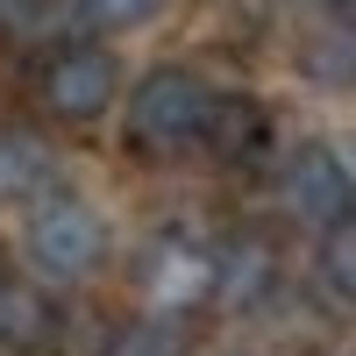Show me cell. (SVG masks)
I'll list each match as a JSON object with an SVG mask.
<instances>
[{
  "label": "cell",
  "mask_w": 356,
  "mask_h": 356,
  "mask_svg": "<svg viewBox=\"0 0 356 356\" xmlns=\"http://www.w3.org/2000/svg\"><path fill=\"white\" fill-rule=\"evenodd\" d=\"M207 114H214V86H207L193 65H157V72H143L129 86L122 136L143 157H186V150H200Z\"/></svg>",
  "instance_id": "cell-1"
},
{
  "label": "cell",
  "mask_w": 356,
  "mask_h": 356,
  "mask_svg": "<svg viewBox=\"0 0 356 356\" xmlns=\"http://www.w3.org/2000/svg\"><path fill=\"white\" fill-rule=\"evenodd\" d=\"M22 250L43 278L57 285H79L107 264V221L93 214V200L79 193H43L29 207V228H22Z\"/></svg>",
  "instance_id": "cell-2"
},
{
  "label": "cell",
  "mask_w": 356,
  "mask_h": 356,
  "mask_svg": "<svg viewBox=\"0 0 356 356\" xmlns=\"http://www.w3.org/2000/svg\"><path fill=\"white\" fill-rule=\"evenodd\" d=\"M36 100L50 122L65 129H86L100 122V114H114V100H122V65H114L107 43H57L43 65H36Z\"/></svg>",
  "instance_id": "cell-3"
},
{
  "label": "cell",
  "mask_w": 356,
  "mask_h": 356,
  "mask_svg": "<svg viewBox=\"0 0 356 356\" xmlns=\"http://www.w3.org/2000/svg\"><path fill=\"white\" fill-rule=\"evenodd\" d=\"M278 193L292 207V221H307V228H342L349 221V207H356V178L342 164V150H328V143H300V150L285 157V178H278Z\"/></svg>",
  "instance_id": "cell-4"
},
{
  "label": "cell",
  "mask_w": 356,
  "mask_h": 356,
  "mask_svg": "<svg viewBox=\"0 0 356 356\" xmlns=\"http://www.w3.org/2000/svg\"><path fill=\"white\" fill-rule=\"evenodd\" d=\"M207 264H214V300H228V307H257L278 285V257L264 235H228L221 250H207Z\"/></svg>",
  "instance_id": "cell-5"
},
{
  "label": "cell",
  "mask_w": 356,
  "mask_h": 356,
  "mask_svg": "<svg viewBox=\"0 0 356 356\" xmlns=\"http://www.w3.org/2000/svg\"><path fill=\"white\" fill-rule=\"evenodd\" d=\"M207 150L221 164H250L264 143H271V107L257 93H214V114H207Z\"/></svg>",
  "instance_id": "cell-6"
},
{
  "label": "cell",
  "mask_w": 356,
  "mask_h": 356,
  "mask_svg": "<svg viewBox=\"0 0 356 356\" xmlns=\"http://www.w3.org/2000/svg\"><path fill=\"white\" fill-rule=\"evenodd\" d=\"M50 335H57V307L43 300V292H29V285H15V278H0V349L36 356Z\"/></svg>",
  "instance_id": "cell-7"
},
{
  "label": "cell",
  "mask_w": 356,
  "mask_h": 356,
  "mask_svg": "<svg viewBox=\"0 0 356 356\" xmlns=\"http://www.w3.org/2000/svg\"><path fill=\"white\" fill-rule=\"evenodd\" d=\"M150 300L157 307H200V300H214V264H207V250H193V257H186V243L157 250V264H150Z\"/></svg>",
  "instance_id": "cell-8"
},
{
  "label": "cell",
  "mask_w": 356,
  "mask_h": 356,
  "mask_svg": "<svg viewBox=\"0 0 356 356\" xmlns=\"http://www.w3.org/2000/svg\"><path fill=\"white\" fill-rule=\"evenodd\" d=\"M314 271H321V292H328V307H349V300H356V228H349V221L321 235Z\"/></svg>",
  "instance_id": "cell-9"
},
{
  "label": "cell",
  "mask_w": 356,
  "mask_h": 356,
  "mask_svg": "<svg viewBox=\"0 0 356 356\" xmlns=\"http://www.w3.org/2000/svg\"><path fill=\"white\" fill-rule=\"evenodd\" d=\"M107 356H186V335H178L171 314H143V321H129V328H114Z\"/></svg>",
  "instance_id": "cell-10"
},
{
  "label": "cell",
  "mask_w": 356,
  "mask_h": 356,
  "mask_svg": "<svg viewBox=\"0 0 356 356\" xmlns=\"http://www.w3.org/2000/svg\"><path fill=\"white\" fill-rule=\"evenodd\" d=\"M86 29H143L164 15V0H72Z\"/></svg>",
  "instance_id": "cell-11"
},
{
  "label": "cell",
  "mask_w": 356,
  "mask_h": 356,
  "mask_svg": "<svg viewBox=\"0 0 356 356\" xmlns=\"http://www.w3.org/2000/svg\"><path fill=\"white\" fill-rule=\"evenodd\" d=\"M36 8H43V0H0V29H29Z\"/></svg>",
  "instance_id": "cell-12"
},
{
  "label": "cell",
  "mask_w": 356,
  "mask_h": 356,
  "mask_svg": "<svg viewBox=\"0 0 356 356\" xmlns=\"http://www.w3.org/2000/svg\"><path fill=\"white\" fill-rule=\"evenodd\" d=\"M314 8H342V0H314Z\"/></svg>",
  "instance_id": "cell-13"
}]
</instances>
